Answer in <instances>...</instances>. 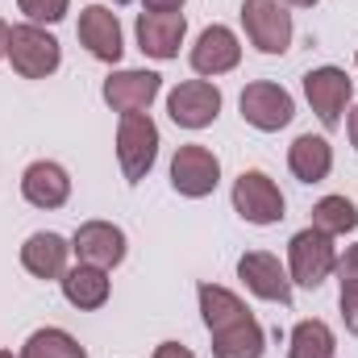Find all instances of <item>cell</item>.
Listing matches in <instances>:
<instances>
[{"label": "cell", "mask_w": 358, "mask_h": 358, "mask_svg": "<svg viewBox=\"0 0 358 358\" xmlns=\"http://www.w3.org/2000/svg\"><path fill=\"white\" fill-rule=\"evenodd\" d=\"M8 63L21 80H46L59 71L63 63V46L55 34H46L42 25H13L8 29Z\"/></svg>", "instance_id": "1"}, {"label": "cell", "mask_w": 358, "mask_h": 358, "mask_svg": "<svg viewBox=\"0 0 358 358\" xmlns=\"http://www.w3.org/2000/svg\"><path fill=\"white\" fill-rule=\"evenodd\" d=\"M334 271H338V246H334V238L321 234L317 225L300 229V234L287 242V275H292V283L317 292Z\"/></svg>", "instance_id": "2"}, {"label": "cell", "mask_w": 358, "mask_h": 358, "mask_svg": "<svg viewBox=\"0 0 358 358\" xmlns=\"http://www.w3.org/2000/svg\"><path fill=\"white\" fill-rule=\"evenodd\" d=\"M159 159V125L150 113H125L117 125V163L129 183H142Z\"/></svg>", "instance_id": "3"}, {"label": "cell", "mask_w": 358, "mask_h": 358, "mask_svg": "<svg viewBox=\"0 0 358 358\" xmlns=\"http://www.w3.org/2000/svg\"><path fill=\"white\" fill-rule=\"evenodd\" d=\"M242 25L263 55H283L292 46V13L283 0H242Z\"/></svg>", "instance_id": "4"}, {"label": "cell", "mask_w": 358, "mask_h": 358, "mask_svg": "<svg viewBox=\"0 0 358 358\" xmlns=\"http://www.w3.org/2000/svg\"><path fill=\"white\" fill-rule=\"evenodd\" d=\"M238 104H242V121L255 125V129H263V134H275V129L292 125V117H296V100H292V92L279 88V84H271V80H255V84H246Z\"/></svg>", "instance_id": "5"}, {"label": "cell", "mask_w": 358, "mask_h": 358, "mask_svg": "<svg viewBox=\"0 0 358 358\" xmlns=\"http://www.w3.org/2000/svg\"><path fill=\"white\" fill-rule=\"evenodd\" d=\"M234 208L250 225H275V221H283L287 204H283V192H279V183L271 176L242 171V176L234 179Z\"/></svg>", "instance_id": "6"}, {"label": "cell", "mask_w": 358, "mask_h": 358, "mask_svg": "<svg viewBox=\"0 0 358 358\" xmlns=\"http://www.w3.org/2000/svg\"><path fill=\"white\" fill-rule=\"evenodd\" d=\"M304 96H308L317 121L325 129H338L342 125V113H346V104L355 96V84H350V76L342 67H313L304 76Z\"/></svg>", "instance_id": "7"}, {"label": "cell", "mask_w": 358, "mask_h": 358, "mask_svg": "<svg viewBox=\"0 0 358 358\" xmlns=\"http://www.w3.org/2000/svg\"><path fill=\"white\" fill-rule=\"evenodd\" d=\"M217 183H221V163H217V155L208 146H196V142L179 146L176 159H171V187L179 196L204 200V196L217 192Z\"/></svg>", "instance_id": "8"}, {"label": "cell", "mask_w": 358, "mask_h": 358, "mask_svg": "<svg viewBox=\"0 0 358 358\" xmlns=\"http://www.w3.org/2000/svg\"><path fill=\"white\" fill-rule=\"evenodd\" d=\"M71 250H76V259L80 263H88V267H100V271H113L125 263V234H121V225H113V221H84L80 229H76V238H71Z\"/></svg>", "instance_id": "9"}, {"label": "cell", "mask_w": 358, "mask_h": 358, "mask_svg": "<svg viewBox=\"0 0 358 358\" xmlns=\"http://www.w3.org/2000/svg\"><path fill=\"white\" fill-rule=\"evenodd\" d=\"M167 113H171V121L183 125V129H204L221 113V88L208 84V80H183L167 96Z\"/></svg>", "instance_id": "10"}, {"label": "cell", "mask_w": 358, "mask_h": 358, "mask_svg": "<svg viewBox=\"0 0 358 358\" xmlns=\"http://www.w3.org/2000/svg\"><path fill=\"white\" fill-rule=\"evenodd\" d=\"M76 34H80V42H84V50H88L92 59H100V63H121V55H125V38H121V21H117L113 8H104V4H88V8L80 13Z\"/></svg>", "instance_id": "11"}, {"label": "cell", "mask_w": 358, "mask_h": 358, "mask_svg": "<svg viewBox=\"0 0 358 358\" xmlns=\"http://www.w3.org/2000/svg\"><path fill=\"white\" fill-rule=\"evenodd\" d=\"M238 275L242 283L259 296V300H271V304H292V275L283 271V263L267 255V250H246L238 259Z\"/></svg>", "instance_id": "12"}, {"label": "cell", "mask_w": 358, "mask_h": 358, "mask_svg": "<svg viewBox=\"0 0 358 358\" xmlns=\"http://www.w3.org/2000/svg\"><path fill=\"white\" fill-rule=\"evenodd\" d=\"M163 92V76L159 71H113L104 80V104L113 113H146L155 104V96Z\"/></svg>", "instance_id": "13"}, {"label": "cell", "mask_w": 358, "mask_h": 358, "mask_svg": "<svg viewBox=\"0 0 358 358\" xmlns=\"http://www.w3.org/2000/svg\"><path fill=\"white\" fill-rule=\"evenodd\" d=\"M183 38H187L183 13H150V8L138 13V50H142V55L167 63V59L179 55Z\"/></svg>", "instance_id": "14"}, {"label": "cell", "mask_w": 358, "mask_h": 358, "mask_svg": "<svg viewBox=\"0 0 358 358\" xmlns=\"http://www.w3.org/2000/svg\"><path fill=\"white\" fill-rule=\"evenodd\" d=\"M242 63V46H238V34L229 25H208L196 46H192V71L196 76H225Z\"/></svg>", "instance_id": "15"}, {"label": "cell", "mask_w": 358, "mask_h": 358, "mask_svg": "<svg viewBox=\"0 0 358 358\" xmlns=\"http://www.w3.org/2000/svg\"><path fill=\"white\" fill-rule=\"evenodd\" d=\"M21 196L34 204V208H63L67 200H71V176L59 167V163H50V159H38V163H29L25 167V176H21Z\"/></svg>", "instance_id": "16"}, {"label": "cell", "mask_w": 358, "mask_h": 358, "mask_svg": "<svg viewBox=\"0 0 358 358\" xmlns=\"http://www.w3.org/2000/svg\"><path fill=\"white\" fill-rule=\"evenodd\" d=\"M67 255H71V242H63L59 234L42 229V234H29L25 238L21 267L29 271L34 279H63L67 275Z\"/></svg>", "instance_id": "17"}, {"label": "cell", "mask_w": 358, "mask_h": 358, "mask_svg": "<svg viewBox=\"0 0 358 358\" xmlns=\"http://www.w3.org/2000/svg\"><path fill=\"white\" fill-rule=\"evenodd\" d=\"M263 350H267V334L250 313L213 329V358H263Z\"/></svg>", "instance_id": "18"}, {"label": "cell", "mask_w": 358, "mask_h": 358, "mask_svg": "<svg viewBox=\"0 0 358 358\" xmlns=\"http://www.w3.org/2000/svg\"><path fill=\"white\" fill-rule=\"evenodd\" d=\"M287 167L300 183H321L334 171V146L329 138H317V134H300L292 146H287Z\"/></svg>", "instance_id": "19"}, {"label": "cell", "mask_w": 358, "mask_h": 358, "mask_svg": "<svg viewBox=\"0 0 358 358\" xmlns=\"http://www.w3.org/2000/svg\"><path fill=\"white\" fill-rule=\"evenodd\" d=\"M59 283H63V296H67V304H71V308H80V313L104 308V304H108V292H113V283H108V271L88 267V263H80V267H67V275H63Z\"/></svg>", "instance_id": "20"}, {"label": "cell", "mask_w": 358, "mask_h": 358, "mask_svg": "<svg viewBox=\"0 0 358 358\" xmlns=\"http://www.w3.org/2000/svg\"><path fill=\"white\" fill-rule=\"evenodd\" d=\"M196 296H200V313H204L208 334L250 313V308L242 304V296H234V292H229V287H221V283H200V287H196Z\"/></svg>", "instance_id": "21"}, {"label": "cell", "mask_w": 358, "mask_h": 358, "mask_svg": "<svg viewBox=\"0 0 358 358\" xmlns=\"http://www.w3.org/2000/svg\"><path fill=\"white\" fill-rule=\"evenodd\" d=\"M338 342H334V329L317 317L300 321L287 338V358H334Z\"/></svg>", "instance_id": "22"}, {"label": "cell", "mask_w": 358, "mask_h": 358, "mask_svg": "<svg viewBox=\"0 0 358 358\" xmlns=\"http://www.w3.org/2000/svg\"><path fill=\"white\" fill-rule=\"evenodd\" d=\"M21 358H88V350H84L67 329L46 325V329H34V334L25 338Z\"/></svg>", "instance_id": "23"}, {"label": "cell", "mask_w": 358, "mask_h": 358, "mask_svg": "<svg viewBox=\"0 0 358 358\" xmlns=\"http://www.w3.org/2000/svg\"><path fill=\"white\" fill-rule=\"evenodd\" d=\"M313 225H317L321 234H329V238L358 229L355 200H346V196H325V200H317V204H313Z\"/></svg>", "instance_id": "24"}, {"label": "cell", "mask_w": 358, "mask_h": 358, "mask_svg": "<svg viewBox=\"0 0 358 358\" xmlns=\"http://www.w3.org/2000/svg\"><path fill=\"white\" fill-rule=\"evenodd\" d=\"M17 8L25 13V21H29V25H55V21H63V17H67L71 0H17Z\"/></svg>", "instance_id": "25"}, {"label": "cell", "mask_w": 358, "mask_h": 358, "mask_svg": "<svg viewBox=\"0 0 358 358\" xmlns=\"http://www.w3.org/2000/svg\"><path fill=\"white\" fill-rule=\"evenodd\" d=\"M338 279H342V287H358V242L338 259Z\"/></svg>", "instance_id": "26"}, {"label": "cell", "mask_w": 358, "mask_h": 358, "mask_svg": "<svg viewBox=\"0 0 358 358\" xmlns=\"http://www.w3.org/2000/svg\"><path fill=\"white\" fill-rule=\"evenodd\" d=\"M342 321L358 338V287H342Z\"/></svg>", "instance_id": "27"}, {"label": "cell", "mask_w": 358, "mask_h": 358, "mask_svg": "<svg viewBox=\"0 0 358 358\" xmlns=\"http://www.w3.org/2000/svg\"><path fill=\"white\" fill-rule=\"evenodd\" d=\"M155 358H196V355L179 342H163V346H155Z\"/></svg>", "instance_id": "28"}, {"label": "cell", "mask_w": 358, "mask_h": 358, "mask_svg": "<svg viewBox=\"0 0 358 358\" xmlns=\"http://www.w3.org/2000/svg\"><path fill=\"white\" fill-rule=\"evenodd\" d=\"M142 8H150V13H179L183 0H142Z\"/></svg>", "instance_id": "29"}, {"label": "cell", "mask_w": 358, "mask_h": 358, "mask_svg": "<svg viewBox=\"0 0 358 358\" xmlns=\"http://www.w3.org/2000/svg\"><path fill=\"white\" fill-rule=\"evenodd\" d=\"M346 129H350V142H355V150H358V104H355V113H350V121H346Z\"/></svg>", "instance_id": "30"}, {"label": "cell", "mask_w": 358, "mask_h": 358, "mask_svg": "<svg viewBox=\"0 0 358 358\" xmlns=\"http://www.w3.org/2000/svg\"><path fill=\"white\" fill-rule=\"evenodd\" d=\"M0 59H8V25L0 21Z\"/></svg>", "instance_id": "31"}, {"label": "cell", "mask_w": 358, "mask_h": 358, "mask_svg": "<svg viewBox=\"0 0 358 358\" xmlns=\"http://www.w3.org/2000/svg\"><path fill=\"white\" fill-rule=\"evenodd\" d=\"M287 4H296V8H313L317 0H287Z\"/></svg>", "instance_id": "32"}, {"label": "cell", "mask_w": 358, "mask_h": 358, "mask_svg": "<svg viewBox=\"0 0 358 358\" xmlns=\"http://www.w3.org/2000/svg\"><path fill=\"white\" fill-rule=\"evenodd\" d=\"M0 358H21V355H13V350H0Z\"/></svg>", "instance_id": "33"}, {"label": "cell", "mask_w": 358, "mask_h": 358, "mask_svg": "<svg viewBox=\"0 0 358 358\" xmlns=\"http://www.w3.org/2000/svg\"><path fill=\"white\" fill-rule=\"evenodd\" d=\"M355 63H358V50H355Z\"/></svg>", "instance_id": "34"}]
</instances>
